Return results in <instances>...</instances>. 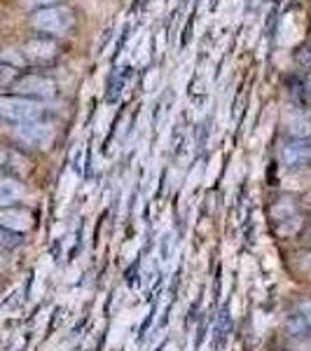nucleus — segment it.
<instances>
[{
  "label": "nucleus",
  "mask_w": 311,
  "mask_h": 351,
  "mask_svg": "<svg viewBox=\"0 0 311 351\" xmlns=\"http://www.w3.org/2000/svg\"><path fill=\"white\" fill-rule=\"evenodd\" d=\"M286 330H288V335H293V337H307L311 332V324L304 319L302 314H297L295 311V314L286 321Z\"/></svg>",
  "instance_id": "10"
},
{
  "label": "nucleus",
  "mask_w": 311,
  "mask_h": 351,
  "mask_svg": "<svg viewBox=\"0 0 311 351\" xmlns=\"http://www.w3.org/2000/svg\"><path fill=\"white\" fill-rule=\"evenodd\" d=\"M10 134H12L14 141H19V143L28 145V148H36V150H47L49 145L54 143V129L42 120L12 124Z\"/></svg>",
  "instance_id": "3"
},
{
  "label": "nucleus",
  "mask_w": 311,
  "mask_h": 351,
  "mask_svg": "<svg viewBox=\"0 0 311 351\" xmlns=\"http://www.w3.org/2000/svg\"><path fill=\"white\" fill-rule=\"evenodd\" d=\"M288 132L295 141H304L307 136H311V122L307 117H295V120L288 122Z\"/></svg>",
  "instance_id": "12"
},
{
  "label": "nucleus",
  "mask_w": 311,
  "mask_h": 351,
  "mask_svg": "<svg viewBox=\"0 0 311 351\" xmlns=\"http://www.w3.org/2000/svg\"><path fill=\"white\" fill-rule=\"evenodd\" d=\"M309 61H311V49H309Z\"/></svg>",
  "instance_id": "20"
},
{
  "label": "nucleus",
  "mask_w": 311,
  "mask_h": 351,
  "mask_svg": "<svg viewBox=\"0 0 311 351\" xmlns=\"http://www.w3.org/2000/svg\"><path fill=\"white\" fill-rule=\"evenodd\" d=\"M295 211H297V206L290 199H279L271 206V218L281 220V223H288V220H295Z\"/></svg>",
  "instance_id": "11"
},
{
  "label": "nucleus",
  "mask_w": 311,
  "mask_h": 351,
  "mask_svg": "<svg viewBox=\"0 0 311 351\" xmlns=\"http://www.w3.org/2000/svg\"><path fill=\"white\" fill-rule=\"evenodd\" d=\"M12 77H14V68H12V66H5V64H3V84H5V87H8L10 80H12Z\"/></svg>",
  "instance_id": "17"
},
{
  "label": "nucleus",
  "mask_w": 311,
  "mask_h": 351,
  "mask_svg": "<svg viewBox=\"0 0 311 351\" xmlns=\"http://www.w3.org/2000/svg\"><path fill=\"white\" fill-rule=\"evenodd\" d=\"M307 89H309V92H311V73H309V75H307Z\"/></svg>",
  "instance_id": "19"
},
{
  "label": "nucleus",
  "mask_w": 311,
  "mask_h": 351,
  "mask_svg": "<svg viewBox=\"0 0 311 351\" xmlns=\"http://www.w3.org/2000/svg\"><path fill=\"white\" fill-rule=\"evenodd\" d=\"M24 52H26V56L31 61L42 64V61L54 59L56 52H59V47H56V43H52V40H42V38H38V40H31L26 45Z\"/></svg>",
  "instance_id": "7"
},
{
  "label": "nucleus",
  "mask_w": 311,
  "mask_h": 351,
  "mask_svg": "<svg viewBox=\"0 0 311 351\" xmlns=\"http://www.w3.org/2000/svg\"><path fill=\"white\" fill-rule=\"evenodd\" d=\"M14 52H16V49H5V52H3V64L5 66H12V68H21V66L26 64L24 56L14 54Z\"/></svg>",
  "instance_id": "14"
},
{
  "label": "nucleus",
  "mask_w": 311,
  "mask_h": 351,
  "mask_svg": "<svg viewBox=\"0 0 311 351\" xmlns=\"http://www.w3.org/2000/svg\"><path fill=\"white\" fill-rule=\"evenodd\" d=\"M297 314H302L304 319H307L309 324H311V300H304V302L299 304V307H297Z\"/></svg>",
  "instance_id": "16"
},
{
  "label": "nucleus",
  "mask_w": 311,
  "mask_h": 351,
  "mask_svg": "<svg viewBox=\"0 0 311 351\" xmlns=\"http://www.w3.org/2000/svg\"><path fill=\"white\" fill-rule=\"evenodd\" d=\"M75 19H73L71 10L68 8H45L36 10V14L31 16V26L40 33H49V36H64L66 31H71Z\"/></svg>",
  "instance_id": "2"
},
{
  "label": "nucleus",
  "mask_w": 311,
  "mask_h": 351,
  "mask_svg": "<svg viewBox=\"0 0 311 351\" xmlns=\"http://www.w3.org/2000/svg\"><path fill=\"white\" fill-rule=\"evenodd\" d=\"M0 223L3 228L8 230H14V232H26L33 228V213L26 211V208H19V206H3L0 211Z\"/></svg>",
  "instance_id": "6"
},
{
  "label": "nucleus",
  "mask_w": 311,
  "mask_h": 351,
  "mask_svg": "<svg viewBox=\"0 0 311 351\" xmlns=\"http://www.w3.org/2000/svg\"><path fill=\"white\" fill-rule=\"evenodd\" d=\"M304 241H307V243H311V225H309V228H307V232H304Z\"/></svg>",
  "instance_id": "18"
},
{
  "label": "nucleus",
  "mask_w": 311,
  "mask_h": 351,
  "mask_svg": "<svg viewBox=\"0 0 311 351\" xmlns=\"http://www.w3.org/2000/svg\"><path fill=\"white\" fill-rule=\"evenodd\" d=\"M26 197V188L19 178H12V176H5L3 183H0V204L3 206H10V204L19 202Z\"/></svg>",
  "instance_id": "8"
},
{
  "label": "nucleus",
  "mask_w": 311,
  "mask_h": 351,
  "mask_svg": "<svg viewBox=\"0 0 311 351\" xmlns=\"http://www.w3.org/2000/svg\"><path fill=\"white\" fill-rule=\"evenodd\" d=\"M21 241H24V232H14V230H8L3 228V232H0V243H3V248H16L21 246Z\"/></svg>",
  "instance_id": "13"
},
{
  "label": "nucleus",
  "mask_w": 311,
  "mask_h": 351,
  "mask_svg": "<svg viewBox=\"0 0 311 351\" xmlns=\"http://www.w3.org/2000/svg\"><path fill=\"white\" fill-rule=\"evenodd\" d=\"M24 8H31V10H45V8H54L59 5L61 0H19Z\"/></svg>",
  "instance_id": "15"
},
{
  "label": "nucleus",
  "mask_w": 311,
  "mask_h": 351,
  "mask_svg": "<svg viewBox=\"0 0 311 351\" xmlns=\"http://www.w3.org/2000/svg\"><path fill=\"white\" fill-rule=\"evenodd\" d=\"M281 164L288 169H299L311 164V143L307 141H293L281 150Z\"/></svg>",
  "instance_id": "5"
},
{
  "label": "nucleus",
  "mask_w": 311,
  "mask_h": 351,
  "mask_svg": "<svg viewBox=\"0 0 311 351\" xmlns=\"http://www.w3.org/2000/svg\"><path fill=\"white\" fill-rule=\"evenodd\" d=\"M0 112L8 122H38L45 117V106L36 99H26V96H3L0 99Z\"/></svg>",
  "instance_id": "1"
},
{
  "label": "nucleus",
  "mask_w": 311,
  "mask_h": 351,
  "mask_svg": "<svg viewBox=\"0 0 311 351\" xmlns=\"http://www.w3.org/2000/svg\"><path fill=\"white\" fill-rule=\"evenodd\" d=\"M3 169H5V173H12L14 178H19V176H24L28 171V162H26V157L19 155L16 150L5 148L3 150Z\"/></svg>",
  "instance_id": "9"
},
{
  "label": "nucleus",
  "mask_w": 311,
  "mask_h": 351,
  "mask_svg": "<svg viewBox=\"0 0 311 351\" xmlns=\"http://www.w3.org/2000/svg\"><path fill=\"white\" fill-rule=\"evenodd\" d=\"M12 89L16 96H26V99H52L56 94V84L45 75H21L12 82Z\"/></svg>",
  "instance_id": "4"
}]
</instances>
